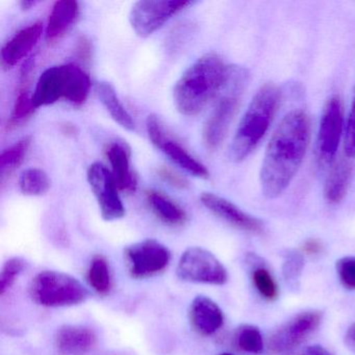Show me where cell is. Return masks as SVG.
Here are the masks:
<instances>
[{"label":"cell","mask_w":355,"mask_h":355,"mask_svg":"<svg viewBox=\"0 0 355 355\" xmlns=\"http://www.w3.org/2000/svg\"><path fill=\"white\" fill-rule=\"evenodd\" d=\"M311 137L306 114L295 110L284 116L266 149L261 164V191L267 198L282 195L296 175L304 159Z\"/></svg>","instance_id":"1"},{"label":"cell","mask_w":355,"mask_h":355,"mask_svg":"<svg viewBox=\"0 0 355 355\" xmlns=\"http://www.w3.org/2000/svg\"><path fill=\"white\" fill-rule=\"evenodd\" d=\"M230 66L215 53L199 58L180 76L173 90L174 105L184 116L198 115L227 82Z\"/></svg>","instance_id":"2"},{"label":"cell","mask_w":355,"mask_h":355,"mask_svg":"<svg viewBox=\"0 0 355 355\" xmlns=\"http://www.w3.org/2000/svg\"><path fill=\"white\" fill-rule=\"evenodd\" d=\"M279 97V90L273 83H267L259 89L230 145V157L232 162L244 161L261 142L275 115Z\"/></svg>","instance_id":"3"},{"label":"cell","mask_w":355,"mask_h":355,"mask_svg":"<svg viewBox=\"0 0 355 355\" xmlns=\"http://www.w3.org/2000/svg\"><path fill=\"white\" fill-rule=\"evenodd\" d=\"M91 89L89 74L76 64L53 66L45 70L32 95L35 109L53 105L62 98L80 107L86 103Z\"/></svg>","instance_id":"4"},{"label":"cell","mask_w":355,"mask_h":355,"mask_svg":"<svg viewBox=\"0 0 355 355\" xmlns=\"http://www.w3.org/2000/svg\"><path fill=\"white\" fill-rule=\"evenodd\" d=\"M248 80L249 74L245 68L230 66L227 82L222 89L223 95L203 126V143L209 150L219 148L225 139Z\"/></svg>","instance_id":"5"},{"label":"cell","mask_w":355,"mask_h":355,"mask_svg":"<svg viewBox=\"0 0 355 355\" xmlns=\"http://www.w3.org/2000/svg\"><path fill=\"white\" fill-rule=\"evenodd\" d=\"M34 302L45 307H66L84 303L90 296L80 280L69 274L43 271L37 274L28 288Z\"/></svg>","instance_id":"6"},{"label":"cell","mask_w":355,"mask_h":355,"mask_svg":"<svg viewBox=\"0 0 355 355\" xmlns=\"http://www.w3.org/2000/svg\"><path fill=\"white\" fill-rule=\"evenodd\" d=\"M178 276L184 282L223 286L228 274L219 259L200 247H191L182 253L178 266Z\"/></svg>","instance_id":"7"},{"label":"cell","mask_w":355,"mask_h":355,"mask_svg":"<svg viewBox=\"0 0 355 355\" xmlns=\"http://www.w3.org/2000/svg\"><path fill=\"white\" fill-rule=\"evenodd\" d=\"M193 5L192 1L141 0L132 6L130 22L141 38H147L161 28L172 16Z\"/></svg>","instance_id":"8"},{"label":"cell","mask_w":355,"mask_h":355,"mask_svg":"<svg viewBox=\"0 0 355 355\" xmlns=\"http://www.w3.org/2000/svg\"><path fill=\"white\" fill-rule=\"evenodd\" d=\"M130 276L136 279H145L163 272L171 261L169 249L153 239L130 245L124 250Z\"/></svg>","instance_id":"9"},{"label":"cell","mask_w":355,"mask_h":355,"mask_svg":"<svg viewBox=\"0 0 355 355\" xmlns=\"http://www.w3.org/2000/svg\"><path fill=\"white\" fill-rule=\"evenodd\" d=\"M344 126L343 103L340 96L332 95L326 101L320 121L317 138V155L320 166L332 165Z\"/></svg>","instance_id":"10"},{"label":"cell","mask_w":355,"mask_h":355,"mask_svg":"<svg viewBox=\"0 0 355 355\" xmlns=\"http://www.w3.org/2000/svg\"><path fill=\"white\" fill-rule=\"evenodd\" d=\"M87 180L96 197L103 220L115 221L125 216V207L120 198L115 178L105 165L92 164L87 171Z\"/></svg>","instance_id":"11"},{"label":"cell","mask_w":355,"mask_h":355,"mask_svg":"<svg viewBox=\"0 0 355 355\" xmlns=\"http://www.w3.org/2000/svg\"><path fill=\"white\" fill-rule=\"evenodd\" d=\"M321 321V311H309L299 313L270 336L268 342L270 351L284 353L293 350L319 327Z\"/></svg>","instance_id":"12"},{"label":"cell","mask_w":355,"mask_h":355,"mask_svg":"<svg viewBox=\"0 0 355 355\" xmlns=\"http://www.w3.org/2000/svg\"><path fill=\"white\" fill-rule=\"evenodd\" d=\"M200 201L214 215L236 230L254 234H259L263 232L261 220L245 213L234 203L230 202L223 197L218 196L213 193H202L200 195Z\"/></svg>","instance_id":"13"},{"label":"cell","mask_w":355,"mask_h":355,"mask_svg":"<svg viewBox=\"0 0 355 355\" xmlns=\"http://www.w3.org/2000/svg\"><path fill=\"white\" fill-rule=\"evenodd\" d=\"M105 155L111 164L112 174L115 178L119 191L134 192L137 189L138 180L130 164V147L125 142L115 141L107 145Z\"/></svg>","instance_id":"14"},{"label":"cell","mask_w":355,"mask_h":355,"mask_svg":"<svg viewBox=\"0 0 355 355\" xmlns=\"http://www.w3.org/2000/svg\"><path fill=\"white\" fill-rule=\"evenodd\" d=\"M43 24L35 22L28 28H22L1 49V65L5 69H11L19 63L38 43L42 36Z\"/></svg>","instance_id":"15"},{"label":"cell","mask_w":355,"mask_h":355,"mask_svg":"<svg viewBox=\"0 0 355 355\" xmlns=\"http://www.w3.org/2000/svg\"><path fill=\"white\" fill-rule=\"evenodd\" d=\"M191 325L202 336H211L224 323L223 311L217 303L205 296H197L189 311Z\"/></svg>","instance_id":"16"},{"label":"cell","mask_w":355,"mask_h":355,"mask_svg":"<svg viewBox=\"0 0 355 355\" xmlns=\"http://www.w3.org/2000/svg\"><path fill=\"white\" fill-rule=\"evenodd\" d=\"M97 338L90 328L65 325L58 330L55 346L62 355H86L94 348Z\"/></svg>","instance_id":"17"},{"label":"cell","mask_w":355,"mask_h":355,"mask_svg":"<svg viewBox=\"0 0 355 355\" xmlns=\"http://www.w3.org/2000/svg\"><path fill=\"white\" fill-rule=\"evenodd\" d=\"M80 3L76 0H60L53 5L46 26L49 42L65 36L80 17Z\"/></svg>","instance_id":"18"},{"label":"cell","mask_w":355,"mask_h":355,"mask_svg":"<svg viewBox=\"0 0 355 355\" xmlns=\"http://www.w3.org/2000/svg\"><path fill=\"white\" fill-rule=\"evenodd\" d=\"M145 197L150 211L166 225L178 227L186 223L188 219L186 211L168 195L161 191L148 190Z\"/></svg>","instance_id":"19"},{"label":"cell","mask_w":355,"mask_h":355,"mask_svg":"<svg viewBox=\"0 0 355 355\" xmlns=\"http://www.w3.org/2000/svg\"><path fill=\"white\" fill-rule=\"evenodd\" d=\"M155 146L159 150L163 151L167 157H170L172 162H174L176 165L180 166L182 169L186 170L188 173L192 174L196 178H209V172L207 167L200 162L197 161L193 155H191L178 141H174L173 139L170 138L168 136V132Z\"/></svg>","instance_id":"20"},{"label":"cell","mask_w":355,"mask_h":355,"mask_svg":"<svg viewBox=\"0 0 355 355\" xmlns=\"http://www.w3.org/2000/svg\"><path fill=\"white\" fill-rule=\"evenodd\" d=\"M352 176V165L346 157L334 162L330 168L329 174L324 188V197L331 205L340 202L348 190Z\"/></svg>","instance_id":"21"},{"label":"cell","mask_w":355,"mask_h":355,"mask_svg":"<svg viewBox=\"0 0 355 355\" xmlns=\"http://www.w3.org/2000/svg\"><path fill=\"white\" fill-rule=\"evenodd\" d=\"M96 93L98 95L99 101L109 112L112 118L124 130L134 132L136 124L128 110L120 101L115 88L110 83H98L96 85Z\"/></svg>","instance_id":"22"},{"label":"cell","mask_w":355,"mask_h":355,"mask_svg":"<svg viewBox=\"0 0 355 355\" xmlns=\"http://www.w3.org/2000/svg\"><path fill=\"white\" fill-rule=\"evenodd\" d=\"M87 280L91 288L99 295H107L113 286L111 269L107 259L103 255H95L87 273Z\"/></svg>","instance_id":"23"},{"label":"cell","mask_w":355,"mask_h":355,"mask_svg":"<svg viewBox=\"0 0 355 355\" xmlns=\"http://www.w3.org/2000/svg\"><path fill=\"white\" fill-rule=\"evenodd\" d=\"M31 143H32V137H26L18 141L13 146L3 151L0 155L1 182H5L6 178L11 175L24 163L30 149Z\"/></svg>","instance_id":"24"},{"label":"cell","mask_w":355,"mask_h":355,"mask_svg":"<svg viewBox=\"0 0 355 355\" xmlns=\"http://www.w3.org/2000/svg\"><path fill=\"white\" fill-rule=\"evenodd\" d=\"M19 188L26 196H43L51 189V180L42 169L31 168L20 175Z\"/></svg>","instance_id":"25"},{"label":"cell","mask_w":355,"mask_h":355,"mask_svg":"<svg viewBox=\"0 0 355 355\" xmlns=\"http://www.w3.org/2000/svg\"><path fill=\"white\" fill-rule=\"evenodd\" d=\"M34 105H33L32 96L28 93V88L24 85V88L20 89L12 111L11 117L7 124V130H11L19 125L20 123L28 119L35 113Z\"/></svg>","instance_id":"26"},{"label":"cell","mask_w":355,"mask_h":355,"mask_svg":"<svg viewBox=\"0 0 355 355\" xmlns=\"http://www.w3.org/2000/svg\"><path fill=\"white\" fill-rule=\"evenodd\" d=\"M236 338L239 348L245 352L259 353L263 351V336L255 326L244 325L239 328Z\"/></svg>","instance_id":"27"},{"label":"cell","mask_w":355,"mask_h":355,"mask_svg":"<svg viewBox=\"0 0 355 355\" xmlns=\"http://www.w3.org/2000/svg\"><path fill=\"white\" fill-rule=\"evenodd\" d=\"M26 261L21 257H12L6 261L0 275V295L3 296L15 284L18 276L26 268Z\"/></svg>","instance_id":"28"},{"label":"cell","mask_w":355,"mask_h":355,"mask_svg":"<svg viewBox=\"0 0 355 355\" xmlns=\"http://www.w3.org/2000/svg\"><path fill=\"white\" fill-rule=\"evenodd\" d=\"M253 284L259 294L267 300H275L278 297V288L273 276L265 268L259 267L253 271Z\"/></svg>","instance_id":"29"},{"label":"cell","mask_w":355,"mask_h":355,"mask_svg":"<svg viewBox=\"0 0 355 355\" xmlns=\"http://www.w3.org/2000/svg\"><path fill=\"white\" fill-rule=\"evenodd\" d=\"M336 271L343 286L355 290V257H343L336 261Z\"/></svg>","instance_id":"30"},{"label":"cell","mask_w":355,"mask_h":355,"mask_svg":"<svg viewBox=\"0 0 355 355\" xmlns=\"http://www.w3.org/2000/svg\"><path fill=\"white\" fill-rule=\"evenodd\" d=\"M303 266H304V259L300 253L294 252V251L288 252L286 261L282 266V274H284V279L291 282L298 280L301 272H302Z\"/></svg>","instance_id":"31"},{"label":"cell","mask_w":355,"mask_h":355,"mask_svg":"<svg viewBox=\"0 0 355 355\" xmlns=\"http://www.w3.org/2000/svg\"><path fill=\"white\" fill-rule=\"evenodd\" d=\"M345 155L348 159L355 157V86L354 96L349 111L348 119L346 124V134L344 142Z\"/></svg>","instance_id":"32"},{"label":"cell","mask_w":355,"mask_h":355,"mask_svg":"<svg viewBox=\"0 0 355 355\" xmlns=\"http://www.w3.org/2000/svg\"><path fill=\"white\" fill-rule=\"evenodd\" d=\"M157 174L159 178L164 180V182L169 184L170 186L174 187V188L180 189V190H187L190 186L188 180L180 175V174L176 173L173 170L169 169L167 167H161L157 169Z\"/></svg>","instance_id":"33"},{"label":"cell","mask_w":355,"mask_h":355,"mask_svg":"<svg viewBox=\"0 0 355 355\" xmlns=\"http://www.w3.org/2000/svg\"><path fill=\"white\" fill-rule=\"evenodd\" d=\"M91 55H92V45L90 40L86 37H80L76 44V57L80 61L87 63L90 61Z\"/></svg>","instance_id":"34"},{"label":"cell","mask_w":355,"mask_h":355,"mask_svg":"<svg viewBox=\"0 0 355 355\" xmlns=\"http://www.w3.org/2000/svg\"><path fill=\"white\" fill-rule=\"evenodd\" d=\"M303 252L309 255L319 254L322 251V245L319 241L315 239H311L307 240L302 246Z\"/></svg>","instance_id":"35"},{"label":"cell","mask_w":355,"mask_h":355,"mask_svg":"<svg viewBox=\"0 0 355 355\" xmlns=\"http://www.w3.org/2000/svg\"><path fill=\"white\" fill-rule=\"evenodd\" d=\"M301 355H331L325 348L315 345V346L307 347Z\"/></svg>","instance_id":"36"},{"label":"cell","mask_w":355,"mask_h":355,"mask_svg":"<svg viewBox=\"0 0 355 355\" xmlns=\"http://www.w3.org/2000/svg\"><path fill=\"white\" fill-rule=\"evenodd\" d=\"M62 132L68 137H74L78 134V128L73 124L66 123L62 126Z\"/></svg>","instance_id":"37"},{"label":"cell","mask_w":355,"mask_h":355,"mask_svg":"<svg viewBox=\"0 0 355 355\" xmlns=\"http://www.w3.org/2000/svg\"><path fill=\"white\" fill-rule=\"evenodd\" d=\"M37 1H31V0H21L19 3L20 8H21L24 11H26V10H31L33 7L36 6Z\"/></svg>","instance_id":"38"},{"label":"cell","mask_w":355,"mask_h":355,"mask_svg":"<svg viewBox=\"0 0 355 355\" xmlns=\"http://www.w3.org/2000/svg\"><path fill=\"white\" fill-rule=\"evenodd\" d=\"M347 338H348L349 342L355 344V323L352 324V326L349 328L348 332H347Z\"/></svg>","instance_id":"39"},{"label":"cell","mask_w":355,"mask_h":355,"mask_svg":"<svg viewBox=\"0 0 355 355\" xmlns=\"http://www.w3.org/2000/svg\"><path fill=\"white\" fill-rule=\"evenodd\" d=\"M221 355H232V354H230V353H223V354H221Z\"/></svg>","instance_id":"40"}]
</instances>
